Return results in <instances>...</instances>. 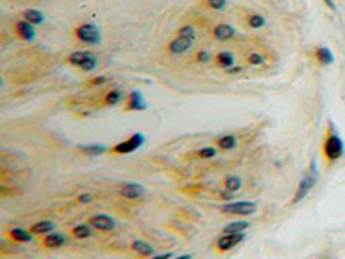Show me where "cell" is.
I'll use <instances>...</instances> for the list:
<instances>
[{
  "label": "cell",
  "instance_id": "4316f807",
  "mask_svg": "<svg viewBox=\"0 0 345 259\" xmlns=\"http://www.w3.org/2000/svg\"><path fill=\"white\" fill-rule=\"evenodd\" d=\"M247 24H249V28L259 30V28H263L264 24H266V19H264L261 14H249V17H247Z\"/></svg>",
  "mask_w": 345,
  "mask_h": 259
},
{
  "label": "cell",
  "instance_id": "30bf717a",
  "mask_svg": "<svg viewBox=\"0 0 345 259\" xmlns=\"http://www.w3.org/2000/svg\"><path fill=\"white\" fill-rule=\"evenodd\" d=\"M147 109V102H145L143 95L140 92H130L128 98L125 102V111H145Z\"/></svg>",
  "mask_w": 345,
  "mask_h": 259
},
{
  "label": "cell",
  "instance_id": "4dcf8cb0",
  "mask_svg": "<svg viewBox=\"0 0 345 259\" xmlns=\"http://www.w3.org/2000/svg\"><path fill=\"white\" fill-rule=\"evenodd\" d=\"M209 61H210V54L207 52V50H201V52L197 54V63L206 64V63H209Z\"/></svg>",
  "mask_w": 345,
  "mask_h": 259
},
{
  "label": "cell",
  "instance_id": "7402d4cb",
  "mask_svg": "<svg viewBox=\"0 0 345 259\" xmlns=\"http://www.w3.org/2000/svg\"><path fill=\"white\" fill-rule=\"evenodd\" d=\"M123 90H119V88H114V90H111V92H107L105 93V97H104V104L105 105H118L119 102L123 100Z\"/></svg>",
  "mask_w": 345,
  "mask_h": 259
},
{
  "label": "cell",
  "instance_id": "5b68a950",
  "mask_svg": "<svg viewBox=\"0 0 345 259\" xmlns=\"http://www.w3.org/2000/svg\"><path fill=\"white\" fill-rule=\"evenodd\" d=\"M68 63L74 68H79L83 71H93L97 68V59L88 50H76L68 57Z\"/></svg>",
  "mask_w": 345,
  "mask_h": 259
},
{
  "label": "cell",
  "instance_id": "ffe728a7",
  "mask_svg": "<svg viewBox=\"0 0 345 259\" xmlns=\"http://www.w3.org/2000/svg\"><path fill=\"white\" fill-rule=\"evenodd\" d=\"M314 56H316V61H318L319 64L323 66H328L333 63V54L330 49H326V47H318V49L314 50Z\"/></svg>",
  "mask_w": 345,
  "mask_h": 259
},
{
  "label": "cell",
  "instance_id": "3957f363",
  "mask_svg": "<svg viewBox=\"0 0 345 259\" xmlns=\"http://www.w3.org/2000/svg\"><path fill=\"white\" fill-rule=\"evenodd\" d=\"M344 154V142L335 131H330L323 142V156L328 163H335Z\"/></svg>",
  "mask_w": 345,
  "mask_h": 259
},
{
  "label": "cell",
  "instance_id": "277c9868",
  "mask_svg": "<svg viewBox=\"0 0 345 259\" xmlns=\"http://www.w3.org/2000/svg\"><path fill=\"white\" fill-rule=\"evenodd\" d=\"M316 181H318V170H316V163L312 161L311 166H309V170L306 171L304 178L300 180L299 187H297L295 195H293V199H292V202H290V204H299L300 200L306 199V197L309 195L311 188L316 185Z\"/></svg>",
  "mask_w": 345,
  "mask_h": 259
},
{
  "label": "cell",
  "instance_id": "e0dca14e",
  "mask_svg": "<svg viewBox=\"0 0 345 259\" xmlns=\"http://www.w3.org/2000/svg\"><path fill=\"white\" fill-rule=\"evenodd\" d=\"M56 230V223L54 221H38V223L31 225L30 232L33 235H47V233H52Z\"/></svg>",
  "mask_w": 345,
  "mask_h": 259
},
{
  "label": "cell",
  "instance_id": "83f0119b",
  "mask_svg": "<svg viewBox=\"0 0 345 259\" xmlns=\"http://www.w3.org/2000/svg\"><path fill=\"white\" fill-rule=\"evenodd\" d=\"M216 154H217V151L214 147H204V149H201L195 156L201 159H212V158H216Z\"/></svg>",
  "mask_w": 345,
  "mask_h": 259
},
{
  "label": "cell",
  "instance_id": "484cf974",
  "mask_svg": "<svg viewBox=\"0 0 345 259\" xmlns=\"http://www.w3.org/2000/svg\"><path fill=\"white\" fill-rule=\"evenodd\" d=\"M217 147L223 149V151H231V149L237 147V138L233 135H224L217 140Z\"/></svg>",
  "mask_w": 345,
  "mask_h": 259
},
{
  "label": "cell",
  "instance_id": "ac0fdd59",
  "mask_svg": "<svg viewBox=\"0 0 345 259\" xmlns=\"http://www.w3.org/2000/svg\"><path fill=\"white\" fill-rule=\"evenodd\" d=\"M223 188L230 194H235L242 188V178L238 174H230V176L224 178L223 181Z\"/></svg>",
  "mask_w": 345,
  "mask_h": 259
},
{
  "label": "cell",
  "instance_id": "5bb4252c",
  "mask_svg": "<svg viewBox=\"0 0 345 259\" xmlns=\"http://www.w3.org/2000/svg\"><path fill=\"white\" fill-rule=\"evenodd\" d=\"M214 64H216V68H221V69L233 68V64H235L233 54L228 52V50H221V52H217L216 56H214Z\"/></svg>",
  "mask_w": 345,
  "mask_h": 259
},
{
  "label": "cell",
  "instance_id": "44dd1931",
  "mask_svg": "<svg viewBox=\"0 0 345 259\" xmlns=\"http://www.w3.org/2000/svg\"><path fill=\"white\" fill-rule=\"evenodd\" d=\"M132 249L143 258H148L154 254V247H152L148 242H145V240H135V242L132 244Z\"/></svg>",
  "mask_w": 345,
  "mask_h": 259
},
{
  "label": "cell",
  "instance_id": "2e32d148",
  "mask_svg": "<svg viewBox=\"0 0 345 259\" xmlns=\"http://www.w3.org/2000/svg\"><path fill=\"white\" fill-rule=\"evenodd\" d=\"M7 235H9L10 240H14V242H31L33 240V237H31V232H28V230L24 228H10L9 232H7Z\"/></svg>",
  "mask_w": 345,
  "mask_h": 259
},
{
  "label": "cell",
  "instance_id": "d6a6232c",
  "mask_svg": "<svg viewBox=\"0 0 345 259\" xmlns=\"http://www.w3.org/2000/svg\"><path fill=\"white\" fill-rule=\"evenodd\" d=\"M90 200H92V195H90V194H85V195L78 197V202H81V204H88Z\"/></svg>",
  "mask_w": 345,
  "mask_h": 259
},
{
  "label": "cell",
  "instance_id": "603a6c76",
  "mask_svg": "<svg viewBox=\"0 0 345 259\" xmlns=\"http://www.w3.org/2000/svg\"><path fill=\"white\" fill-rule=\"evenodd\" d=\"M81 152L86 156H100L104 154L105 151H107V147L102 144H92V145H81Z\"/></svg>",
  "mask_w": 345,
  "mask_h": 259
},
{
  "label": "cell",
  "instance_id": "1f68e13d",
  "mask_svg": "<svg viewBox=\"0 0 345 259\" xmlns=\"http://www.w3.org/2000/svg\"><path fill=\"white\" fill-rule=\"evenodd\" d=\"M109 82V78L107 76H99V78H93V80H90L88 82V85H104V83H107Z\"/></svg>",
  "mask_w": 345,
  "mask_h": 259
},
{
  "label": "cell",
  "instance_id": "f546056e",
  "mask_svg": "<svg viewBox=\"0 0 345 259\" xmlns=\"http://www.w3.org/2000/svg\"><path fill=\"white\" fill-rule=\"evenodd\" d=\"M247 63H249V64H252V66H259V64H263V63H264V57H263V54H257V52L250 54V56L247 57Z\"/></svg>",
  "mask_w": 345,
  "mask_h": 259
},
{
  "label": "cell",
  "instance_id": "f1b7e54d",
  "mask_svg": "<svg viewBox=\"0 0 345 259\" xmlns=\"http://www.w3.org/2000/svg\"><path fill=\"white\" fill-rule=\"evenodd\" d=\"M228 5V0H207V7L212 10H224Z\"/></svg>",
  "mask_w": 345,
  "mask_h": 259
},
{
  "label": "cell",
  "instance_id": "8fae6325",
  "mask_svg": "<svg viewBox=\"0 0 345 259\" xmlns=\"http://www.w3.org/2000/svg\"><path fill=\"white\" fill-rule=\"evenodd\" d=\"M235 33H237V30H235L231 24L228 23H219L214 26L212 30V36L217 40V42H228V40H231L235 36Z\"/></svg>",
  "mask_w": 345,
  "mask_h": 259
},
{
  "label": "cell",
  "instance_id": "52a82bcc",
  "mask_svg": "<svg viewBox=\"0 0 345 259\" xmlns=\"http://www.w3.org/2000/svg\"><path fill=\"white\" fill-rule=\"evenodd\" d=\"M143 142H145L143 135H141V133H133L130 138H126V140L112 145L111 152H112V154H132V152L138 151V149L143 145Z\"/></svg>",
  "mask_w": 345,
  "mask_h": 259
},
{
  "label": "cell",
  "instance_id": "cb8c5ba5",
  "mask_svg": "<svg viewBox=\"0 0 345 259\" xmlns=\"http://www.w3.org/2000/svg\"><path fill=\"white\" fill-rule=\"evenodd\" d=\"M249 227H250L249 221H233V223H228L226 227L223 228V232L224 233H242Z\"/></svg>",
  "mask_w": 345,
  "mask_h": 259
},
{
  "label": "cell",
  "instance_id": "ba28073f",
  "mask_svg": "<svg viewBox=\"0 0 345 259\" xmlns=\"http://www.w3.org/2000/svg\"><path fill=\"white\" fill-rule=\"evenodd\" d=\"M245 239V235L242 233H224L223 237H219L216 242V251L217 253H228L233 247H237L242 240Z\"/></svg>",
  "mask_w": 345,
  "mask_h": 259
},
{
  "label": "cell",
  "instance_id": "7a4b0ae2",
  "mask_svg": "<svg viewBox=\"0 0 345 259\" xmlns=\"http://www.w3.org/2000/svg\"><path fill=\"white\" fill-rule=\"evenodd\" d=\"M72 36H74L78 42H83L86 45H97L102 38V33H100L99 26L93 23H81L78 26L72 28Z\"/></svg>",
  "mask_w": 345,
  "mask_h": 259
},
{
  "label": "cell",
  "instance_id": "d6986e66",
  "mask_svg": "<svg viewBox=\"0 0 345 259\" xmlns=\"http://www.w3.org/2000/svg\"><path fill=\"white\" fill-rule=\"evenodd\" d=\"M92 225L90 223H79L76 225L74 228L71 230V235L74 237L76 240H83V239H88L92 235Z\"/></svg>",
  "mask_w": 345,
  "mask_h": 259
},
{
  "label": "cell",
  "instance_id": "9a60e30c",
  "mask_svg": "<svg viewBox=\"0 0 345 259\" xmlns=\"http://www.w3.org/2000/svg\"><path fill=\"white\" fill-rule=\"evenodd\" d=\"M64 242H66V239H64V235H61V233H47L45 239H43V247H47V249H59V247L64 246Z\"/></svg>",
  "mask_w": 345,
  "mask_h": 259
},
{
  "label": "cell",
  "instance_id": "9c48e42d",
  "mask_svg": "<svg viewBox=\"0 0 345 259\" xmlns=\"http://www.w3.org/2000/svg\"><path fill=\"white\" fill-rule=\"evenodd\" d=\"M14 33L17 35V38L21 40H26V42H31L35 38V28L30 21L23 19V21H16L14 23Z\"/></svg>",
  "mask_w": 345,
  "mask_h": 259
},
{
  "label": "cell",
  "instance_id": "8992f818",
  "mask_svg": "<svg viewBox=\"0 0 345 259\" xmlns=\"http://www.w3.org/2000/svg\"><path fill=\"white\" fill-rule=\"evenodd\" d=\"M257 211V204L250 200H237V202H226L221 206V213L235 214V216H250Z\"/></svg>",
  "mask_w": 345,
  "mask_h": 259
},
{
  "label": "cell",
  "instance_id": "4fadbf2b",
  "mask_svg": "<svg viewBox=\"0 0 345 259\" xmlns=\"http://www.w3.org/2000/svg\"><path fill=\"white\" fill-rule=\"evenodd\" d=\"M119 194H121L123 197H126V199H138V197H141L145 194V188L138 183L128 181V183L119 187Z\"/></svg>",
  "mask_w": 345,
  "mask_h": 259
},
{
  "label": "cell",
  "instance_id": "6da1fadb",
  "mask_svg": "<svg viewBox=\"0 0 345 259\" xmlns=\"http://www.w3.org/2000/svg\"><path fill=\"white\" fill-rule=\"evenodd\" d=\"M195 42V30L190 24H185L178 30L176 36L169 42L168 45V52L173 54V56H178V54L187 52L192 47V43Z\"/></svg>",
  "mask_w": 345,
  "mask_h": 259
},
{
  "label": "cell",
  "instance_id": "836d02e7",
  "mask_svg": "<svg viewBox=\"0 0 345 259\" xmlns=\"http://www.w3.org/2000/svg\"><path fill=\"white\" fill-rule=\"evenodd\" d=\"M323 2H325L326 5H328L332 10H335V9H337V7H335V2H333V0H323Z\"/></svg>",
  "mask_w": 345,
  "mask_h": 259
},
{
  "label": "cell",
  "instance_id": "d4e9b609",
  "mask_svg": "<svg viewBox=\"0 0 345 259\" xmlns=\"http://www.w3.org/2000/svg\"><path fill=\"white\" fill-rule=\"evenodd\" d=\"M23 17H24L26 21H30L31 24H42L43 19H45V16H43V14L40 12V10H36V9H28V10H24Z\"/></svg>",
  "mask_w": 345,
  "mask_h": 259
},
{
  "label": "cell",
  "instance_id": "7c38bea8",
  "mask_svg": "<svg viewBox=\"0 0 345 259\" xmlns=\"http://www.w3.org/2000/svg\"><path fill=\"white\" fill-rule=\"evenodd\" d=\"M88 223L92 225L93 228L102 230V232H111L114 228V220L107 214H95L88 220Z\"/></svg>",
  "mask_w": 345,
  "mask_h": 259
}]
</instances>
